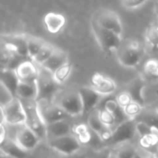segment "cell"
Instances as JSON below:
<instances>
[{"label": "cell", "mask_w": 158, "mask_h": 158, "mask_svg": "<svg viewBox=\"0 0 158 158\" xmlns=\"http://www.w3.org/2000/svg\"><path fill=\"white\" fill-rule=\"evenodd\" d=\"M145 50L143 44L138 41L128 40L122 42L121 45L117 50V58L121 66L128 69L136 68L143 57Z\"/></svg>", "instance_id": "cell-1"}, {"label": "cell", "mask_w": 158, "mask_h": 158, "mask_svg": "<svg viewBox=\"0 0 158 158\" xmlns=\"http://www.w3.org/2000/svg\"><path fill=\"white\" fill-rule=\"evenodd\" d=\"M92 29L95 40L101 49L105 52L117 51L122 44L121 35L117 32L102 27L95 19L92 20Z\"/></svg>", "instance_id": "cell-2"}, {"label": "cell", "mask_w": 158, "mask_h": 158, "mask_svg": "<svg viewBox=\"0 0 158 158\" xmlns=\"http://www.w3.org/2000/svg\"><path fill=\"white\" fill-rule=\"evenodd\" d=\"M22 106L26 115V125L31 129L41 140L46 139V124L41 117L36 100H22Z\"/></svg>", "instance_id": "cell-3"}, {"label": "cell", "mask_w": 158, "mask_h": 158, "mask_svg": "<svg viewBox=\"0 0 158 158\" xmlns=\"http://www.w3.org/2000/svg\"><path fill=\"white\" fill-rule=\"evenodd\" d=\"M1 120L0 123H6L7 126H20L26 123V115L21 101L15 97L5 106H0Z\"/></svg>", "instance_id": "cell-4"}, {"label": "cell", "mask_w": 158, "mask_h": 158, "mask_svg": "<svg viewBox=\"0 0 158 158\" xmlns=\"http://www.w3.org/2000/svg\"><path fill=\"white\" fill-rule=\"evenodd\" d=\"M36 83L38 88V96L36 101L53 100L58 93L60 87V85L55 81L53 73L43 68L42 69H39V76Z\"/></svg>", "instance_id": "cell-5"}, {"label": "cell", "mask_w": 158, "mask_h": 158, "mask_svg": "<svg viewBox=\"0 0 158 158\" xmlns=\"http://www.w3.org/2000/svg\"><path fill=\"white\" fill-rule=\"evenodd\" d=\"M56 102L70 118L83 116V105L79 91H67L61 94Z\"/></svg>", "instance_id": "cell-6"}, {"label": "cell", "mask_w": 158, "mask_h": 158, "mask_svg": "<svg viewBox=\"0 0 158 158\" xmlns=\"http://www.w3.org/2000/svg\"><path fill=\"white\" fill-rule=\"evenodd\" d=\"M135 119H127L124 122L118 124L113 131L111 139L105 143L104 147H113L122 144L124 143L131 142V140L137 134Z\"/></svg>", "instance_id": "cell-7"}, {"label": "cell", "mask_w": 158, "mask_h": 158, "mask_svg": "<svg viewBox=\"0 0 158 158\" xmlns=\"http://www.w3.org/2000/svg\"><path fill=\"white\" fill-rule=\"evenodd\" d=\"M37 105L41 117L45 124L70 118L61 106L53 100H39L37 101Z\"/></svg>", "instance_id": "cell-8"}, {"label": "cell", "mask_w": 158, "mask_h": 158, "mask_svg": "<svg viewBox=\"0 0 158 158\" xmlns=\"http://www.w3.org/2000/svg\"><path fill=\"white\" fill-rule=\"evenodd\" d=\"M48 144L53 150L64 156L74 155L82 146L73 133L48 140Z\"/></svg>", "instance_id": "cell-9"}, {"label": "cell", "mask_w": 158, "mask_h": 158, "mask_svg": "<svg viewBox=\"0 0 158 158\" xmlns=\"http://www.w3.org/2000/svg\"><path fill=\"white\" fill-rule=\"evenodd\" d=\"M14 140L21 149L28 153L33 151L41 141L40 137L26 124L18 126Z\"/></svg>", "instance_id": "cell-10"}, {"label": "cell", "mask_w": 158, "mask_h": 158, "mask_svg": "<svg viewBox=\"0 0 158 158\" xmlns=\"http://www.w3.org/2000/svg\"><path fill=\"white\" fill-rule=\"evenodd\" d=\"M94 19H95L102 27L111 30L119 35H122V22L118 13L115 12L114 10L108 8L102 9L94 16Z\"/></svg>", "instance_id": "cell-11"}, {"label": "cell", "mask_w": 158, "mask_h": 158, "mask_svg": "<svg viewBox=\"0 0 158 158\" xmlns=\"http://www.w3.org/2000/svg\"><path fill=\"white\" fill-rule=\"evenodd\" d=\"M91 86L103 96L110 95L117 90L115 81L102 73H94L92 76Z\"/></svg>", "instance_id": "cell-12"}, {"label": "cell", "mask_w": 158, "mask_h": 158, "mask_svg": "<svg viewBox=\"0 0 158 158\" xmlns=\"http://www.w3.org/2000/svg\"><path fill=\"white\" fill-rule=\"evenodd\" d=\"M78 91L83 105V115H88L95 109L96 106L103 98V95L98 94L92 86H83Z\"/></svg>", "instance_id": "cell-13"}, {"label": "cell", "mask_w": 158, "mask_h": 158, "mask_svg": "<svg viewBox=\"0 0 158 158\" xmlns=\"http://www.w3.org/2000/svg\"><path fill=\"white\" fill-rule=\"evenodd\" d=\"M73 126L69 118L61 119L50 124H46V139L51 140L57 137L65 136L72 132Z\"/></svg>", "instance_id": "cell-14"}, {"label": "cell", "mask_w": 158, "mask_h": 158, "mask_svg": "<svg viewBox=\"0 0 158 158\" xmlns=\"http://www.w3.org/2000/svg\"><path fill=\"white\" fill-rule=\"evenodd\" d=\"M16 72L20 81H36L39 76V69L32 60H23L16 68Z\"/></svg>", "instance_id": "cell-15"}, {"label": "cell", "mask_w": 158, "mask_h": 158, "mask_svg": "<svg viewBox=\"0 0 158 158\" xmlns=\"http://www.w3.org/2000/svg\"><path fill=\"white\" fill-rule=\"evenodd\" d=\"M44 23L50 33H57L66 25V18L57 12H48L44 18Z\"/></svg>", "instance_id": "cell-16"}, {"label": "cell", "mask_w": 158, "mask_h": 158, "mask_svg": "<svg viewBox=\"0 0 158 158\" xmlns=\"http://www.w3.org/2000/svg\"><path fill=\"white\" fill-rule=\"evenodd\" d=\"M20 81L18 74L13 69H2L1 71V84L4 85L15 97Z\"/></svg>", "instance_id": "cell-17"}, {"label": "cell", "mask_w": 158, "mask_h": 158, "mask_svg": "<svg viewBox=\"0 0 158 158\" xmlns=\"http://www.w3.org/2000/svg\"><path fill=\"white\" fill-rule=\"evenodd\" d=\"M67 62H69L67 54L64 51L56 48V50L52 54V56L40 67H42L43 69H44L50 71L51 73H53L57 69H59L61 66L66 64Z\"/></svg>", "instance_id": "cell-18"}, {"label": "cell", "mask_w": 158, "mask_h": 158, "mask_svg": "<svg viewBox=\"0 0 158 158\" xmlns=\"http://www.w3.org/2000/svg\"><path fill=\"white\" fill-rule=\"evenodd\" d=\"M73 134L77 137L81 145H89L92 144L96 134L90 129L88 124L80 123L73 126Z\"/></svg>", "instance_id": "cell-19"}, {"label": "cell", "mask_w": 158, "mask_h": 158, "mask_svg": "<svg viewBox=\"0 0 158 158\" xmlns=\"http://www.w3.org/2000/svg\"><path fill=\"white\" fill-rule=\"evenodd\" d=\"M38 96V88L36 81H20L17 90L16 97L22 100H36Z\"/></svg>", "instance_id": "cell-20"}, {"label": "cell", "mask_w": 158, "mask_h": 158, "mask_svg": "<svg viewBox=\"0 0 158 158\" xmlns=\"http://www.w3.org/2000/svg\"><path fill=\"white\" fill-rule=\"evenodd\" d=\"M0 151H3L15 158H28V152L21 149L15 140L10 139L9 137H7L5 142L0 143Z\"/></svg>", "instance_id": "cell-21"}, {"label": "cell", "mask_w": 158, "mask_h": 158, "mask_svg": "<svg viewBox=\"0 0 158 158\" xmlns=\"http://www.w3.org/2000/svg\"><path fill=\"white\" fill-rule=\"evenodd\" d=\"M144 81L143 78L138 77L131 81L128 86V92L131 95L133 101L144 106V97H143V89H144Z\"/></svg>", "instance_id": "cell-22"}, {"label": "cell", "mask_w": 158, "mask_h": 158, "mask_svg": "<svg viewBox=\"0 0 158 158\" xmlns=\"http://www.w3.org/2000/svg\"><path fill=\"white\" fill-rule=\"evenodd\" d=\"M104 108L110 112L117 119L118 125L124 122L125 120L129 119L125 114L124 109L118 104L116 99H108L104 104Z\"/></svg>", "instance_id": "cell-23"}, {"label": "cell", "mask_w": 158, "mask_h": 158, "mask_svg": "<svg viewBox=\"0 0 158 158\" xmlns=\"http://www.w3.org/2000/svg\"><path fill=\"white\" fill-rule=\"evenodd\" d=\"M139 146L142 149L156 155V148L158 146V134L149 133V134L140 137Z\"/></svg>", "instance_id": "cell-24"}, {"label": "cell", "mask_w": 158, "mask_h": 158, "mask_svg": "<svg viewBox=\"0 0 158 158\" xmlns=\"http://www.w3.org/2000/svg\"><path fill=\"white\" fill-rule=\"evenodd\" d=\"M144 39L149 47L152 49L158 48V19L153 21L146 29Z\"/></svg>", "instance_id": "cell-25"}, {"label": "cell", "mask_w": 158, "mask_h": 158, "mask_svg": "<svg viewBox=\"0 0 158 158\" xmlns=\"http://www.w3.org/2000/svg\"><path fill=\"white\" fill-rule=\"evenodd\" d=\"M72 69H73V65L70 62H67L59 69H57L55 72H53V77L59 85H62L69 78Z\"/></svg>", "instance_id": "cell-26"}, {"label": "cell", "mask_w": 158, "mask_h": 158, "mask_svg": "<svg viewBox=\"0 0 158 158\" xmlns=\"http://www.w3.org/2000/svg\"><path fill=\"white\" fill-rule=\"evenodd\" d=\"M56 47L48 43H45L44 45L42 47V49L38 52V54L31 59L36 65L38 66H42L51 56L52 54L55 52Z\"/></svg>", "instance_id": "cell-27"}, {"label": "cell", "mask_w": 158, "mask_h": 158, "mask_svg": "<svg viewBox=\"0 0 158 158\" xmlns=\"http://www.w3.org/2000/svg\"><path fill=\"white\" fill-rule=\"evenodd\" d=\"M143 74L150 81L158 80V59H148L143 65Z\"/></svg>", "instance_id": "cell-28"}, {"label": "cell", "mask_w": 158, "mask_h": 158, "mask_svg": "<svg viewBox=\"0 0 158 158\" xmlns=\"http://www.w3.org/2000/svg\"><path fill=\"white\" fill-rule=\"evenodd\" d=\"M87 124L90 127V129L95 133L98 134L99 132H101L106 127L104 126V124L102 123L100 118H99V113H98V109H94V111H92L90 114H88V118H87Z\"/></svg>", "instance_id": "cell-29"}, {"label": "cell", "mask_w": 158, "mask_h": 158, "mask_svg": "<svg viewBox=\"0 0 158 158\" xmlns=\"http://www.w3.org/2000/svg\"><path fill=\"white\" fill-rule=\"evenodd\" d=\"M121 158H135L137 156V148L131 143H124L114 148Z\"/></svg>", "instance_id": "cell-30"}, {"label": "cell", "mask_w": 158, "mask_h": 158, "mask_svg": "<svg viewBox=\"0 0 158 158\" xmlns=\"http://www.w3.org/2000/svg\"><path fill=\"white\" fill-rule=\"evenodd\" d=\"M44 44L45 42L41 38L33 36L28 37V52L31 59H32L38 54V52L42 49Z\"/></svg>", "instance_id": "cell-31"}, {"label": "cell", "mask_w": 158, "mask_h": 158, "mask_svg": "<svg viewBox=\"0 0 158 158\" xmlns=\"http://www.w3.org/2000/svg\"><path fill=\"white\" fill-rule=\"evenodd\" d=\"M98 113H99V118L105 127L114 130L118 126L116 118L110 112H108L106 109H105V108L98 109Z\"/></svg>", "instance_id": "cell-32"}, {"label": "cell", "mask_w": 158, "mask_h": 158, "mask_svg": "<svg viewBox=\"0 0 158 158\" xmlns=\"http://www.w3.org/2000/svg\"><path fill=\"white\" fill-rule=\"evenodd\" d=\"M143 106L133 101L126 108H124V111L129 119H135L137 117H139L141 115V113L143 111Z\"/></svg>", "instance_id": "cell-33"}, {"label": "cell", "mask_w": 158, "mask_h": 158, "mask_svg": "<svg viewBox=\"0 0 158 158\" xmlns=\"http://www.w3.org/2000/svg\"><path fill=\"white\" fill-rule=\"evenodd\" d=\"M118 102V104L124 109L126 108L131 102H133V99L131 97V95L130 94V93L128 91H124L119 93L117 97L115 98Z\"/></svg>", "instance_id": "cell-34"}, {"label": "cell", "mask_w": 158, "mask_h": 158, "mask_svg": "<svg viewBox=\"0 0 158 158\" xmlns=\"http://www.w3.org/2000/svg\"><path fill=\"white\" fill-rule=\"evenodd\" d=\"M15 96L4 86L1 84V96H0V106H5L8 103H10Z\"/></svg>", "instance_id": "cell-35"}, {"label": "cell", "mask_w": 158, "mask_h": 158, "mask_svg": "<svg viewBox=\"0 0 158 158\" xmlns=\"http://www.w3.org/2000/svg\"><path fill=\"white\" fill-rule=\"evenodd\" d=\"M148 0H121L122 5L129 9H135L143 6Z\"/></svg>", "instance_id": "cell-36"}, {"label": "cell", "mask_w": 158, "mask_h": 158, "mask_svg": "<svg viewBox=\"0 0 158 158\" xmlns=\"http://www.w3.org/2000/svg\"><path fill=\"white\" fill-rule=\"evenodd\" d=\"M111 150H112V148L103 147L102 149H100V150L97 151V153L94 155V156L93 158H109Z\"/></svg>", "instance_id": "cell-37"}, {"label": "cell", "mask_w": 158, "mask_h": 158, "mask_svg": "<svg viewBox=\"0 0 158 158\" xmlns=\"http://www.w3.org/2000/svg\"><path fill=\"white\" fill-rule=\"evenodd\" d=\"M7 125L6 123H0V143L5 142V140L8 137L7 136Z\"/></svg>", "instance_id": "cell-38"}, {"label": "cell", "mask_w": 158, "mask_h": 158, "mask_svg": "<svg viewBox=\"0 0 158 158\" xmlns=\"http://www.w3.org/2000/svg\"><path fill=\"white\" fill-rule=\"evenodd\" d=\"M135 158H158L155 154L150 153L148 151L145 152V155H140L139 153H137V156Z\"/></svg>", "instance_id": "cell-39"}, {"label": "cell", "mask_w": 158, "mask_h": 158, "mask_svg": "<svg viewBox=\"0 0 158 158\" xmlns=\"http://www.w3.org/2000/svg\"><path fill=\"white\" fill-rule=\"evenodd\" d=\"M109 158H121V157L118 156V152H117L115 149H112V150H111V153H110V156H109Z\"/></svg>", "instance_id": "cell-40"}, {"label": "cell", "mask_w": 158, "mask_h": 158, "mask_svg": "<svg viewBox=\"0 0 158 158\" xmlns=\"http://www.w3.org/2000/svg\"><path fill=\"white\" fill-rule=\"evenodd\" d=\"M0 158H15V157H13V156H9V155L6 154V153H5V152H3V151H0Z\"/></svg>", "instance_id": "cell-41"}, {"label": "cell", "mask_w": 158, "mask_h": 158, "mask_svg": "<svg viewBox=\"0 0 158 158\" xmlns=\"http://www.w3.org/2000/svg\"><path fill=\"white\" fill-rule=\"evenodd\" d=\"M154 11H155V13H156V15L157 16L158 18V0L156 2V4H155V6H154Z\"/></svg>", "instance_id": "cell-42"}, {"label": "cell", "mask_w": 158, "mask_h": 158, "mask_svg": "<svg viewBox=\"0 0 158 158\" xmlns=\"http://www.w3.org/2000/svg\"><path fill=\"white\" fill-rule=\"evenodd\" d=\"M155 112H156V117L158 118V107L156 108V111H155Z\"/></svg>", "instance_id": "cell-43"}, {"label": "cell", "mask_w": 158, "mask_h": 158, "mask_svg": "<svg viewBox=\"0 0 158 158\" xmlns=\"http://www.w3.org/2000/svg\"><path fill=\"white\" fill-rule=\"evenodd\" d=\"M156 156H157L158 157V146H157V148H156Z\"/></svg>", "instance_id": "cell-44"}]
</instances>
